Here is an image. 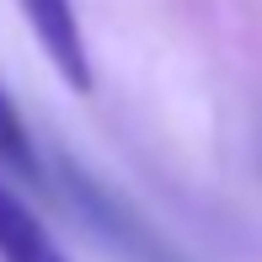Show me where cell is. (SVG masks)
<instances>
[{"label":"cell","mask_w":262,"mask_h":262,"mask_svg":"<svg viewBox=\"0 0 262 262\" xmlns=\"http://www.w3.org/2000/svg\"><path fill=\"white\" fill-rule=\"evenodd\" d=\"M21 11H27V27L38 38V49L59 70V80L86 97L97 75H91V54H86V32H80L75 0H21Z\"/></svg>","instance_id":"cell-1"},{"label":"cell","mask_w":262,"mask_h":262,"mask_svg":"<svg viewBox=\"0 0 262 262\" xmlns=\"http://www.w3.org/2000/svg\"><path fill=\"white\" fill-rule=\"evenodd\" d=\"M0 262H70L49 225L21 204V193L6 177H0Z\"/></svg>","instance_id":"cell-2"},{"label":"cell","mask_w":262,"mask_h":262,"mask_svg":"<svg viewBox=\"0 0 262 262\" xmlns=\"http://www.w3.org/2000/svg\"><path fill=\"white\" fill-rule=\"evenodd\" d=\"M0 166H6L16 182H38V150H32V134H27V118L16 113L6 80H0Z\"/></svg>","instance_id":"cell-3"}]
</instances>
